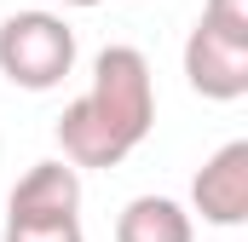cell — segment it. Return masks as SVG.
I'll list each match as a JSON object with an SVG mask.
<instances>
[{
	"label": "cell",
	"mask_w": 248,
	"mask_h": 242,
	"mask_svg": "<svg viewBox=\"0 0 248 242\" xmlns=\"http://www.w3.org/2000/svg\"><path fill=\"white\" fill-rule=\"evenodd\" d=\"M156 127V81L139 46H104L93 58V87L58 116V150L81 167H122Z\"/></svg>",
	"instance_id": "cell-1"
},
{
	"label": "cell",
	"mask_w": 248,
	"mask_h": 242,
	"mask_svg": "<svg viewBox=\"0 0 248 242\" xmlns=\"http://www.w3.org/2000/svg\"><path fill=\"white\" fill-rule=\"evenodd\" d=\"M75 69V29L58 12H12L0 23V75L23 92H52Z\"/></svg>",
	"instance_id": "cell-2"
},
{
	"label": "cell",
	"mask_w": 248,
	"mask_h": 242,
	"mask_svg": "<svg viewBox=\"0 0 248 242\" xmlns=\"http://www.w3.org/2000/svg\"><path fill=\"white\" fill-rule=\"evenodd\" d=\"M185 81H190V92H202L214 104L243 98L248 92V41L196 23L190 41H185Z\"/></svg>",
	"instance_id": "cell-3"
},
{
	"label": "cell",
	"mask_w": 248,
	"mask_h": 242,
	"mask_svg": "<svg viewBox=\"0 0 248 242\" xmlns=\"http://www.w3.org/2000/svg\"><path fill=\"white\" fill-rule=\"evenodd\" d=\"M190 208L208 219V225H243L248 219V138L219 144L196 179H190Z\"/></svg>",
	"instance_id": "cell-4"
},
{
	"label": "cell",
	"mask_w": 248,
	"mask_h": 242,
	"mask_svg": "<svg viewBox=\"0 0 248 242\" xmlns=\"http://www.w3.org/2000/svg\"><path fill=\"white\" fill-rule=\"evenodd\" d=\"M63 213H81V173L69 162H35L12 184L6 219H63Z\"/></svg>",
	"instance_id": "cell-5"
},
{
	"label": "cell",
	"mask_w": 248,
	"mask_h": 242,
	"mask_svg": "<svg viewBox=\"0 0 248 242\" xmlns=\"http://www.w3.org/2000/svg\"><path fill=\"white\" fill-rule=\"evenodd\" d=\"M190 213L173 196H133L116 219V242H190Z\"/></svg>",
	"instance_id": "cell-6"
},
{
	"label": "cell",
	"mask_w": 248,
	"mask_h": 242,
	"mask_svg": "<svg viewBox=\"0 0 248 242\" xmlns=\"http://www.w3.org/2000/svg\"><path fill=\"white\" fill-rule=\"evenodd\" d=\"M6 242H87V237H81V213H63V219H6Z\"/></svg>",
	"instance_id": "cell-7"
},
{
	"label": "cell",
	"mask_w": 248,
	"mask_h": 242,
	"mask_svg": "<svg viewBox=\"0 0 248 242\" xmlns=\"http://www.w3.org/2000/svg\"><path fill=\"white\" fill-rule=\"evenodd\" d=\"M202 23L219 29V35L248 41V0H208V6H202Z\"/></svg>",
	"instance_id": "cell-8"
},
{
	"label": "cell",
	"mask_w": 248,
	"mask_h": 242,
	"mask_svg": "<svg viewBox=\"0 0 248 242\" xmlns=\"http://www.w3.org/2000/svg\"><path fill=\"white\" fill-rule=\"evenodd\" d=\"M63 6H98V0H63Z\"/></svg>",
	"instance_id": "cell-9"
}]
</instances>
